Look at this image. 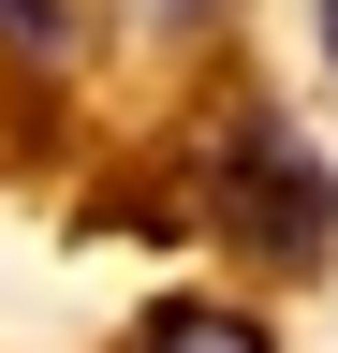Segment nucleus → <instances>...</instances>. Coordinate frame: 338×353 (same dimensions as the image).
I'll return each instance as SVG.
<instances>
[{
  "instance_id": "3",
  "label": "nucleus",
  "mask_w": 338,
  "mask_h": 353,
  "mask_svg": "<svg viewBox=\"0 0 338 353\" xmlns=\"http://www.w3.org/2000/svg\"><path fill=\"white\" fill-rule=\"evenodd\" d=\"M0 44H30V59H59V44H74V15H59V0H0Z\"/></svg>"
},
{
  "instance_id": "2",
  "label": "nucleus",
  "mask_w": 338,
  "mask_h": 353,
  "mask_svg": "<svg viewBox=\"0 0 338 353\" xmlns=\"http://www.w3.org/2000/svg\"><path fill=\"white\" fill-rule=\"evenodd\" d=\"M133 353H279L250 309H221V294H177V309H147L133 324Z\"/></svg>"
},
{
  "instance_id": "1",
  "label": "nucleus",
  "mask_w": 338,
  "mask_h": 353,
  "mask_svg": "<svg viewBox=\"0 0 338 353\" xmlns=\"http://www.w3.org/2000/svg\"><path fill=\"white\" fill-rule=\"evenodd\" d=\"M250 236H265V250H324V162L250 148Z\"/></svg>"
},
{
  "instance_id": "4",
  "label": "nucleus",
  "mask_w": 338,
  "mask_h": 353,
  "mask_svg": "<svg viewBox=\"0 0 338 353\" xmlns=\"http://www.w3.org/2000/svg\"><path fill=\"white\" fill-rule=\"evenodd\" d=\"M324 59H338V0H324Z\"/></svg>"
}]
</instances>
